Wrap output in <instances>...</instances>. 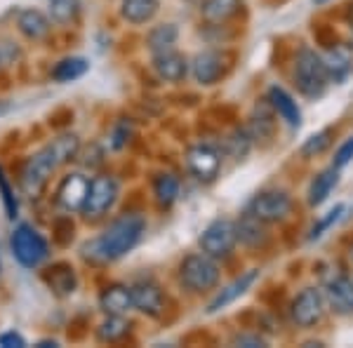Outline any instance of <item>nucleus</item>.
Returning <instances> with one entry per match:
<instances>
[{
  "label": "nucleus",
  "mask_w": 353,
  "mask_h": 348,
  "mask_svg": "<svg viewBox=\"0 0 353 348\" xmlns=\"http://www.w3.org/2000/svg\"><path fill=\"white\" fill-rule=\"evenodd\" d=\"M146 231V221L139 214H123L113 219L101 236L83 245V259L90 264L104 266L123 259L139 245Z\"/></svg>",
  "instance_id": "nucleus-1"
},
{
  "label": "nucleus",
  "mask_w": 353,
  "mask_h": 348,
  "mask_svg": "<svg viewBox=\"0 0 353 348\" xmlns=\"http://www.w3.org/2000/svg\"><path fill=\"white\" fill-rule=\"evenodd\" d=\"M219 278L221 271L217 259H212L205 252L186 254L179 264V283L193 294H203L214 289L219 285Z\"/></svg>",
  "instance_id": "nucleus-2"
},
{
  "label": "nucleus",
  "mask_w": 353,
  "mask_h": 348,
  "mask_svg": "<svg viewBox=\"0 0 353 348\" xmlns=\"http://www.w3.org/2000/svg\"><path fill=\"white\" fill-rule=\"evenodd\" d=\"M294 85L304 96L309 99H318V96L325 94L327 90V71H325V61L321 54H316L311 48H301L294 59Z\"/></svg>",
  "instance_id": "nucleus-3"
},
{
  "label": "nucleus",
  "mask_w": 353,
  "mask_h": 348,
  "mask_svg": "<svg viewBox=\"0 0 353 348\" xmlns=\"http://www.w3.org/2000/svg\"><path fill=\"white\" fill-rule=\"evenodd\" d=\"M59 167L61 165L52 153V148L43 146L41 151L33 153V156L24 163V167H21V176H19L21 191H24L28 198H38Z\"/></svg>",
  "instance_id": "nucleus-4"
},
{
  "label": "nucleus",
  "mask_w": 353,
  "mask_h": 348,
  "mask_svg": "<svg viewBox=\"0 0 353 348\" xmlns=\"http://www.w3.org/2000/svg\"><path fill=\"white\" fill-rule=\"evenodd\" d=\"M10 247H12L14 259L24 268L43 266L50 256L48 240L31 224H19L14 228L12 238H10Z\"/></svg>",
  "instance_id": "nucleus-5"
},
{
  "label": "nucleus",
  "mask_w": 353,
  "mask_h": 348,
  "mask_svg": "<svg viewBox=\"0 0 353 348\" xmlns=\"http://www.w3.org/2000/svg\"><path fill=\"white\" fill-rule=\"evenodd\" d=\"M118 196H121V186H118L116 176L111 174H97L90 179L88 198L81 209V214L88 221H99L113 209Z\"/></svg>",
  "instance_id": "nucleus-6"
},
{
  "label": "nucleus",
  "mask_w": 353,
  "mask_h": 348,
  "mask_svg": "<svg viewBox=\"0 0 353 348\" xmlns=\"http://www.w3.org/2000/svg\"><path fill=\"white\" fill-rule=\"evenodd\" d=\"M238 245V233H236V221L231 219H214L212 224L203 228L201 238H198V247L212 259H226L233 254Z\"/></svg>",
  "instance_id": "nucleus-7"
},
{
  "label": "nucleus",
  "mask_w": 353,
  "mask_h": 348,
  "mask_svg": "<svg viewBox=\"0 0 353 348\" xmlns=\"http://www.w3.org/2000/svg\"><path fill=\"white\" fill-rule=\"evenodd\" d=\"M248 212L254 214L264 224H278V221H285L292 212V198L288 196V191L269 188V191H261L250 201Z\"/></svg>",
  "instance_id": "nucleus-8"
},
{
  "label": "nucleus",
  "mask_w": 353,
  "mask_h": 348,
  "mask_svg": "<svg viewBox=\"0 0 353 348\" xmlns=\"http://www.w3.org/2000/svg\"><path fill=\"white\" fill-rule=\"evenodd\" d=\"M229 61L231 57L221 52V50H205V52L196 54V59L191 61V73L198 85L210 88V85H217L229 73Z\"/></svg>",
  "instance_id": "nucleus-9"
},
{
  "label": "nucleus",
  "mask_w": 353,
  "mask_h": 348,
  "mask_svg": "<svg viewBox=\"0 0 353 348\" xmlns=\"http://www.w3.org/2000/svg\"><path fill=\"white\" fill-rule=\"evenodd\" d=\"M323 313H325V296L316 287H304L290 306L292 323L299 327H313L316 323H321Z\"/></svg>",
  "instance_id": "nucleus-10"
},
{
  "label": "nucleus",
  "mask_w": 353,
  "mask_h": 348,
  "mask_svg": "<svg viewBox=\"0 0 353 348\" xmlns=\"http://www.w3.org/2000/svg\"><path fill=\"white\" fill-rule=\"evenodd\" d=\"M186 167L198 181H214L221 170V153L212 144H196L186 151Z\"/></svg>",
  "instance_id": "nucleus-11"
},
{
  "label": "nucleus",
  "mask_w": 353,
  "mask_h": 348,
  "mask_svg": "<svg viewBox=\"0 0 353 348\" xmlns=\"http://www.w3.org/2000/svg\"><path fill=\"white\" fill-rule=\"evenodd\" d=\"M88 188H90V179L85 174L81 172L66 174L61 179V184L57 186V205L68 214L81 212L85 198H88Z\"/></svg>",
  "instance_id": "nucleus-12"
},
{
  "label": "nucleus",
  "mask_w": 353,
  "mask_h": 348,
  "mask_svg": "<svg viewBox=\"0 0 353 348\" xmlns=\"http://www.w3.org/2000/svg\"><path fill=\"white\" fill-rule=\"evenodd\" d=\"M257 280H259V268H248V271L241 273L236 280H231L229 285H226V287H221L219 292L214 294V299L208 304L205 313H208V316H214V313L224 311L226 306H231L233 301L241 299V296L248 292V289H252Z\"/></svg>",
  "instance_id": "nucleus-13"
},
{
  "label": "nucleus",
  "mask_w": 353,
  "mask_h": 348,
  "mask_svg": "<svg viewBox=\"0 0 353 348\" xmlns=\"http://www.w3.org/2000/svg\"><path fill=\"white\" fill-rule=\"evenodd\" d=\"M132 308L139 311L141 316L161 318L165 311V294L153 280H137L132 287Z\"/></svg>",
  "instance_id": "nucleus-14"
},
{
  "label": "nucleus",
  "mask_w": 353,
  "mask_h": 348,
  "mask_svg": "<svg viewBox=\"0 0 353 348\" xmlns=\"http://www.w3.org/2000/svg\"><path fill=\"white\" fill-rule=\"evenodd\" d=\"M153 71L165 83H181L191 71V64L176 50H165V52L153 54Z\"/></svg>",
  "instance_id": "nucleus-15"
},
{
  "label": "nucleus",
  "mask_w": 353,
  "mask_h": 348,
  "mask_svg": "<svg viewBox=\"0 0 353 348\" xmlns=\"http://www.w3.org/2000/svg\"><path fill=\"white\" fill-rule=\"evenodd\" d=\"M325 301L337 316H353V280L349 276H334L325 285Z\"/></svg>",
  "instance_id": "nucleus-16"
},
{
  "label": "nucleus",
  "mask_w": 353,
  "mask_h": 348,
  "mask_svg": "<svg viewBox=\"0 0 353 348\" xmlns=\"http://www.w3.org/2000/svg\"><path fill=\"white\" fill-rule=\"evenodd\" d=\"M266 101H269V106L273 108V113H276V116L281 118V121H285L292 130H299V127H301V111H299V104L294 101V96L290 94L285 88H278V85H273V88H269Z\"/></svg>",
  "instance_id": "nucleus-17"
},
{
  "label": "nucleus",
  "mask_w": 353,
  "mask_h": 348,
  "mask_svg": "<svg viewBox=\"0 0 353 348\" xmlns=\"http://www.w3.org/2000/svg\"><path fill=\"white\" fill-rule=\"evenodd\" d=\"M17 28H19V33L24 38L38 43L50 36V31H52V19L45 12H41V10L26 8L17 14Z\"/></svg>",
  "instance_id": "nucleus-18"
},
{
  "label": "nucleus",
  "mask_w": 353,
  "mask_h": 348,
  "mask_svg": "<svg viewBox=\"0 0 353 348\" xmlns=\"http://www.w3.org/2000/svg\"><path fill=\"white\" fill-rule=\"evenodd\" d=\"M43 280L52 289L54 294L59 296H68L76 292L78 287V276H76V268L66 261H59V264H52L48 271L43 273Z\"/></svg>",
  "instance_id": "nucleus-19"
},
{
  "label": "nucleus",
  "mask_w": 353,
  "mask_h": 348,
  "mask_svg": "<svg viewBox=\"0 0 353 348\" xmlns=\"http://www.w3.org/2000/svg\"><path fill=\"white\" fill-rule=\"evenodd\" d=\"M99 308L106 316H125L132 311V292L128 285H109L99 294Z\"/></svg>",
  "instance_id": "nucleus-20"
},
{
  "label": "nucleus",
  "mask_w": 353,
  "mask_h": 348,
  "mask_svg": "<svg viewBox=\"0 0 353 348\" xmlns=\"http://www.w3.org/2000/svg\"><path fill=\"white\" fill-rule=\"evenodd\" d=\"M236 233H238V243L245 247H264L269 243V233L264 228V221H259L254 214H250L245 209V214L236 221Z\"/></svg>",
  "instance_id": "nucleus-21"
},
{
  "label": "nucleus",
  "mask_w": 353,
  "mask_h": 348,
  "mask_svg": "<svg viewBox=\"0 0 353 348\" xmlns=\"http://www.w3.org/2000/svg\"><path fill=\"white\" fill-rule=\"evenodd\" d=\"M243 10V0H203L201 17L208 24L217 26L233 19Z\"/></svg>",
  "instance_id": "nucleus-22"
},
{
  "label": "nucleus",
  "mask_w": 353,
  "mask_h": 348,
  "mask_svg": "<svg viewBox=\"0 0 353 348\" xmlns=\"http://www.w3.org/2000/svg\"><path fill=\"white\" fill-rule=\"evenodd\" d=\"M161 10V0H123L121 17L134 26L149 24Z\"/></svg>",
  "instance_id": "nucleus-23"
},
{
  "label": "nucleus",
  "mask_w": 353,
  "mask_h": 348,
  "mask_svg": "<svg viewBox=\"0 0 353 348\" xmlns=\"http://www.w3.org/2000/svg\"><path fill=\"white\" fill-rule=\"evenodd\" d=\"M337 184H339V167H334L332 165V167L323 170V172L318 174L309 186V205L311 207H318V205L325 203L327 198L332 196L334 188H337Z\"/></svg>",
  "instance_id": "nucleus-24"
},
{
  "label": "nucleus",
  "mask_w": 353,
  "mask_h": 348,
  "mask_svg": "<svg viewBox=\"0 0 353 348\" xmlns=\"http://www.w3.org/2000/svg\"><path fill=\"white\" fill-rule=\"evenodd\" d=\"M90 71V61L85 57H66V59L57 61L54 68L50 71L54 83H73L83 78Z\"/></svg>",
  "instance_id": "nucleus-25"
},
{
  "label": "nucleus",
  "mask_w": 353,
  "mask_h": 348,
  "mask_svg": "<svg viewBox=\"0 0 353 348\" xmlns=\"http://www.w3.org/2000/svg\"><path fill=\"white\" fill-rule=\"evenodd\" d=\"M323 61H325V71H327V78L332 83H341L346 76L351 73V54L349 50L344 48H330V52L323 57Z\"/></svg>",
  "instance_id": "nucleus-26"
},
{
  "label": "nucleus",
  "mask_w": 353,
  "mask_h": 348,
  "mask_svg": "<svg viewBox=\"0 0 353 348\" xmlns=\"http://www.w3.org/2000/svg\"><path fill=\"white\" fill-rule=\"evenodd\" d=\"M176 38H179V28L176 24H161L153 26L146 36V48L151 50V54L165 52V50H174Z\"/></svg>",
  "instance_id": "nucleus-27"
},
{
  "label": "nucleus",
  "mask_w": 353,
  "mask_h": 348,
  "mask_svg": "<svg viewBox=\"0 0 353 348\" xmlns=\"http://www.w3.org/2000/svg\"><path fill=\"white\" fill-rule=\"evenodd\" d=\"M153 196L161 207H172L179 198V179L170 172H161L153 179Z\"/></svg>",
  "instance_id": "nucleus-28"
},
{
  "label": "nucleus",
  "mask_w": 353,
  "mask_h": 348,
  "mask_svg": "<svg viewBox=\"0 0 353 348\" xmlns=\"http://www.w3.org/2000/svg\"><path fill=\"white\" fill-rule=\"evenodd\" d=\"M130 320H125V316H106V320L97 327V339L101 344H118L121 339L130 334Z\"/></svg>",
  "instance_id": "nucleus-29"
},
{
  "label": "nucleus",
  "mask_w": 353,
  "mask_h": 348,
  "mask_svg": "<svg viewBox=\"0 0 353 348\" xmlns=\"http://www.w3.org/2000/svg\"><path fill=\"white\" fill-rule=\"evenodd\" d=\"M48 146L52 148V153L57 156L59 165H66L81 156V136L78 134H61L50 141Z\"/></svg>",
  "instance_id": "nucleus-30"
},
{
  "label": "nucleus",
  "mask_w": 353,
  "mask_h": 348,
  "mask_svg": "<svg viewBox=\"0 0 353 348\" xmlns=\"http://www.w3.org/2000/svg\"><path fill=\"white\" fill-rule=\"evenodd\" d=\"M78 12H81V3L78 0H50L48 5V17L52 19V24L59 26L76 21Z\"/></svg>",
  "instance_id": "nucleus-31"
},
{
  "label": "nucleus",
  "mask_w": 353,
  "mask_h": 348,
  "mask_svg": "<svg viewBox=\"0 0 353 348\" xmlns=\"http://www.w3.org/2000/svg\"><path fill=\"white\" fill-rule=\"evenodd\" d=\"M250 132V136H252V141L254 139H269V136L273 134V116L266 108H254V113H252V118H250V125L245 127Z\"/></svg>",
  "instance_id": "nucleus-32"
},
{
  "label": "nucleus",
  "mask_w": 353,
  "mask_h": 348,
  "mask_svg": "<svg viewBox=\"0 0 353 348\" xmlns=\"http://www.w3.org/2000/svg\"><path fill=\"white\" fill-rule=\"evenodd\" d=\"M344 212H346V205H334L332 209H330L327 214H323L321 219L313 224L311 228V233H309V243H316V240H321L323 236L332 228L334 224H339L341 219H344Z\"/></svg>",
  "instance_id": "nucleus-33"
},
{
  "label": "nucleus",
  "mask_w": 353,
  "mask_h": 348,
  "mask_svg": "<svg viewBox=\"0 0 353 348\" xmlns=\"http://www.w3.org/2000/svg\"><path fill=\"white\" fill-rule=\"evenodd\" d=\"M332 136H334V132L330 127H325V130H321V132H316V134H311L309 139L301 144V148H299V153L304 158H316V156H321V153H325L327 148H330V144H332Z\"/></svg>",
  "instance_id": "nucleus-34"
},
{
  "label": "nucleus",
  "mask_w": 353,
  "mask_h": 348,
  "mask_svg": "<svg viewBox=\"0 0 353 348\" xmlns=\"http://www.w3.org/2000/svg\"><path fill=\"white\" fill-rule=\"evenodd\" d=\"M224 146H226V153H231L236 161H243L250 153V148H252V136H250L248 130H236V132H231L226 136Z\"/></svg>",
  "instance_id": "nucleus-35"
},
{
  "label": "nucleus",
  "mask_w": 353,
  "mask_h": 348,
  "mask_svg": "<svg viewBox=\"0 0 353 348\" xmlns=\"http://www.w3.org/2000/svg\"><path fill=\"white\" fill-rule=\"evenodd\" d=\"M0 198H3V205H5V212H8L10 219H14L17 212H19V203H17V196L10 186L8 176H5L3 167H0Z\"/></svg>",
  "instance_id": "nucleus-36"
},
{
  "label": "nucleus",
  "mask_w": 353,
  "mask_h": 348,
  "mask_svg": "<svg viewBox=\"0 0 353 348\" xmlns=\"http://www.w3.org/2000/svg\"><path fill=\"white\" fill-rule=\"evenodd\" d=\"M353 161V136L351 139H346L344 144H341L339 148H337V153H334V161H332V165L334 167H346Z\"/></svg>",
  "instance_id": "nucleus-37"
},
{
  "label": "nucleus",
  "mask_w": 353,
  "mask_h": 348,
  "mask_svg": "<svg viewBox=\"0 0 353 348\" xmlns=\"http://www.w3.org/2000/svg\"><path fill=\"white\" fill-rule=\"evenodd\" d=\"M0 348H26V339L19 332L10 329V332L0 334Z\"/></svg>",
  "instance_id": "nucleus-38"
},
{
  "label": "nucleus",
  "mask_w": 353,
  "mask_h": 348,
  "mask_svg": "<svg viewBox=\"0 0 353 348\" xmlns=\"http://www.w3.org/2000/svg\"><path fill=\"white\" fill-rule=\"evenodd\" d=\"M233 346L261 348V346H266V341H264V336H259V334H238L236 339H233Z\"/></svg>",
  "instance_id": "nucleus-39"
},
{
  "label": "nucleus",
  "mask_w": 353,
  "mask_h": 348,
  "mask_svg": "<svg viewBox=\"0 0 353 348\" xmlns=\"http://www.w3.org/2000/svg\"><path fill=\"white\" fill-rule=\"evenodd\" d=\"M128 136H130V130L121 125V127H116V132H113V148H123L128 144Z\"/></svg>",
  "instance_id": "nucleus-40"
},
{
  "label": "nucleus",
  "mask_w": 353,
  "mask_h": 348,
  "mask_svg": "<svg viewBox=\"0 0 353 348\" xmlns=\"http://www.w3.org/2000/svg\"><path fill=\"white\" fill-rule=\"evenodd\" d=\"M36 346H38V348H57V346H59V341H54V339H43V341H38Z\"/></svg>",
  "instance_id": "nucleus-41"
},
{
  "label": "nucleus",
  "mask_w": 353,
  "mask_h": 348,
  "mask_svg": "<svg viewBox=\"0 0 353 348\" xmlns=\"http://www.w3.org/2000/svg\"><path fill=\"white\" fill-rule=\"evenodd\" d=\"M346 19H349V24H351V28H353V5L349 8V12H346Z\"/></svg>",
  "instance_id": "nucleus-42"
},
{
  "label": "nucleus",
  "mask_w": 353,
  "mask_h": 348,
  "mask_svg": "<svg viewBox=\"0 0 353 348\" xmlns=\"http://www.w3.org/2000/svg\"><path fill=\"white\" fill-rule=\"evenodd\" d=\"M316 5H325V3H330V0H313Z\"/></svg>",
  "instance_id": "nucleus-43"
},
{
  "label": "nucleus",
  "mask_w": 353,
  "mask_h": 348,
  "mask_svg": "<svg viewBox=\"0 0 353 348\" xmlns=\"http://www.w3.org/2000/svg\"><path fill=\"white\" fill-rule=\"evenodd\" d=\"M351 259H353V247H351Z\"/></svg>",
  "instance_id": "nucleus-44"
},
{
  "label": "nucleus",
  "mask_w": 353,
  "mask_h": 348,
  "mask_svg": "<svg viewBox=\"0 0 353 348\" xmlns=\"http://www.w3.org/2000/svg\"><path fill=\"white\" fill-rule=\"evenodd\" d=\"M351 48H353V38H351Z\"/></svg>",
  "instance_id": "nucleus-45"
},
{
  "label": "nucleus",
  "mask_w": 353,
  "mask_h": 348,
  "mask_svg": "<svg viewBox=\"0 0 353 348\" xmlns=\"http://www.w3.org/2000/svg\"><path fill=\"white\" fill-rule=\"evenodd\" d=\"M0 64H3V61H0Z\"/></svg>",
  "instance_id": "nucleus-46"
}]
</instances>
